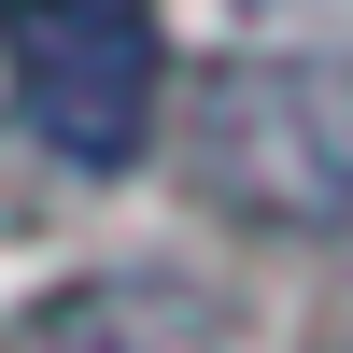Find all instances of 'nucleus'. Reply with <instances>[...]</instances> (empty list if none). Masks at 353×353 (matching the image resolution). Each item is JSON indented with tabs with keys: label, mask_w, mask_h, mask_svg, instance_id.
I'll return each instance as SVG.
<instances>
[{
	"label": "nucleus",
	"mask_w": 353,
	"mask_h": 353,
	"mask_svg": "<svg viewBox=\"0 0 353 353\" xmlns=\"http://www.w3.org/2000/svg\"><path fill=\"white\" fill-rule=\"evenodd\" d=\"M184 184L254 241L353 226V57H212L184 99Z\"/></svg>",
	"instance_id": "1"
},
{
	"label": "nucleus",
	"mask_w": 353,
	"mask_h": 353,
	"mask_svg": "<svg viewBox=\"0 0 353 353\" xmlns=\"http://www.w3.org/2000/svg\"><path fill=\"white\" fill-rule=\"evenodd\" d=\"M0 85H14V128L85 184L141 170L170 128V57L141 0H0Z\"/></svg>",
	"instance_id": "2"
},
{
	"label": "nucleus",
	"mask_w": 353,
	"mask_h": 353,
	"mask_svg": "<svg viewBox=\"0 0 353 353\" xmlns=\"http://www.w3.org/2000/svg\"><path fill=\"white\" fill-rule=\"evenodd\" d=\"M0 353H241V297L198 269H85L0 325Z\"/></svg>",
	"instance_id": "3"
}]
</instances>
